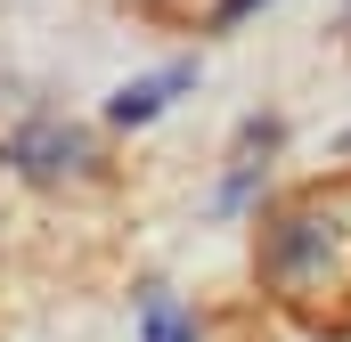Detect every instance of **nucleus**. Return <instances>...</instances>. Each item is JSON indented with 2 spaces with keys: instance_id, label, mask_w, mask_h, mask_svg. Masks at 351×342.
I'll return each instance as SVG.
<instances>
[{
  "instance_id": "obj_2",
  "label": "nucleus",
  "mask_w": 351,
  "mask_h": 342,
  "mask_svg": "<svg viewBox=\"0 0 351 342\" xmlns=\"http://www.w3.org/2000/svg\"><path fill=\"white\" fill-rule=\"evenodd\" d=\"M188 82H196V66H164V74H147V82H123L106 114H114V122H156V114H164Z\"/></svg>"
},
{
  "instance_id": "obj_1",
  "label": "nucleus",
  "mask_w": 351,
  "mask_h": 342,
  "mask_svg": "<svg viewBox=\"0 0 351 342\" xmlns=\"http://www.w3.org/2000/svg\"><path fill=\"white\" fill-rule=\"evenodd\" d=\"M90 147L74 139V131H58V122H33L25 139H8V163H25L33 179H58V171H74Z\"/></svg>"
},
{
  "instance_id": "obj_4",
  "label": "nucleus",
  "mask_w": 351,
  "mask_h": 342,
  "mask_svg": "<svg viewBox=\"0 0 351 342\" xmlns=\"http://www.w3.org/2000/svg\"><path fill=\"white\" fill-rule=\"evenodd\" d=\"M245 8H262V0H221V25H237Z\"/></svg>"
},
{
  "instance_id": "obj_3",
  "label": "nucleus",
  "mask_w": 351,
  "mask_h": 342,
  "mask_svg": "<svg viewBox=\"0 0 351 342\" xmlns=\"http://www.w3.org/2000/svg\"><path fill=\"white\" fill-rule=\"evenodd\" d=\"M139 326H147V342H196V334H188V318H180V310L156 293V285L139 293Z\"/></svg>"
}]
</instances>
